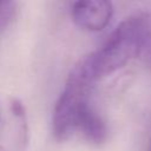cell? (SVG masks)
<instances>
[{
    "mask_svg": "<svg viewBox=\"0 0 151 151\" xmlns=\"http://www.w3.org/2000/svg\"><path fill=\"white\" fill-rule=\"evenodd\" d=\"M139 55L151 58V18L136 14L123 20L96 52L85 55L94 81L107 77Z\"/></svg>",
    "mask_w": 151,
    "mask_h": 151,
    "instance_id": "cell-1",
    "label": "cell"
},
{
    "mask_svg": "<svg viewBox=\"0 0 151 151\" xmlns=\"http://www.w3.org/2000/svg\"><path fill=\"white\" fill-rule=\"evenodd\" d=\"M85 57L67 76L63 92L55 101L52 114V131L58 140H66L76 133V122L81 109L90 103V91L94 84Z\"/></svg>",
    "mask_w": 151,
    "mask_h": 151,
    "instance_id": "cell-2",
    "label": "cell"
},
{
    "mask_svg": "<svg viewBox=\"0 0 151 151\" xmlns=\"http://www.w3.org/2000/svg\"><path fill=\"white\" fill-rule=\"evenodd\" d=\"M29 139L28 119L24 104L8 98L0 105V151H26Z\"/></svg>",
    "mask_w": 151,
    "mask_h": 151,
    "instance_id": "cell-3",
    "label": "cell"
},
{
    "mask_svg": "<svg viewBox=\"0 0 151 151\" xmlns=\"http://www.w3.org/2000/svg\"><path fill=\"white\" fill-rule=\"evenodd\" d=\"M71 15L74 24L81 29L99 32L109 25L113 15V6L105 0L77 1L72 4Z\"/></svg>",
    "mask_w": 151,
    "mask_h": 151,
    "instance_id": "cell-4",
    "label": "cell"
},
{
    "mask_svg": "<svg viewBox=\"0 0 151 151\" xmlns=\"http://www.w3.org/2000/svg\"><path fill=\"white\" fill-rule=\"evenodd\" d=\"M76 132L80 133L87 142L99 145L107 138V126L103 117L96 111L91 103L80 111L76 122Z\"/></svg>",
    "mask_w": 151,
    "mask_h": 151,
    "instance_id": "cell-5",
    "label": "cell"
},
{
    "mask_svg": "<svg viewBox=\"0 0 151 151\" xmlns=\"http://www.w3.org/2000/svg\"><path fill=\"white\" fill-rule=\"evenodd\" d=\"M18 12L15 1H0V32L6 29L14 20Z\"/></svg>",
    "mask_w": 151,
    "mask_h": 151,
    "instance_id": "cell-6",
    "label": "cell"
},
{
    "mask_svg": "<svg viewBox=\"0 0 151 151\" xmlns=\"http://www.w3.org/2000/svg\"><path fill=\"white\" fill-rule=\"evenodd\" d=\"M149 151H151V140H150V145H149Z\"/></svg>",
    "mask_w": 151,
    "mask_h": 151,
    "instance_id": "cell-7",
    "label": "cell"
}]
</instances>
